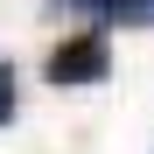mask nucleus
Listing matches in <instances>:
<instances>
[{
  "mask_svg": "<svg viewBox=\"0 0 154 154\" xmlns=\"http://www.w3.org/2000/svg\"><path fill=\"white\" fill-rule=\"evenodd\" d=\"M42 77H49L56 91H77V84H105V77H112V35H105V28H91V35H63L56 49H49Z\"/></svg>",
  "mask_w": 154,
  "mask_h": 154,
  "instance_id": "1",
  "label": "nucleus"
},
{
  "mask_svg": "<svg viewBox=\"0 0 154 154\" xmlns=\"http://www.w3.org/2000/svg\"><path fill=\"white\" fill-rule=\"evenodd\" d=\"M7 119H14V70L0 63V126H7Z\"/></svg>",
  "mask_w": 154,
  "mask_h": 154,
  "instance_id": "2",
  "label": "nucleus"
},
{
  "mask_svg": "<svg viewBox=\"0 0 154 154\" xmlns=\"http://www.w3.org/2000/svg\"><path fill=\"white\" fill-rule=\"evenodd\" d=\"M147 7H154V0H147Z\"/></svg>",
  "mask_w": 154,
  "mask_h": 154,
  "instance_id": "3",
  "label": "nucleus"
}]
</instances>
